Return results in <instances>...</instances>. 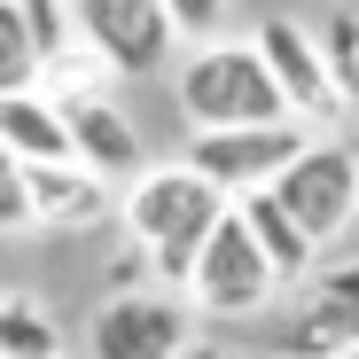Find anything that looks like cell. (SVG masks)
Masks as SVG:
<instances>
[{
    "label": "cell",
    "mask_w": 359,
    "mask_h": 359,
    "mask_svg": "<svg viewBox=\"0 0 359 359\" xmlns=\"http://www.w3.org/2000/svg\"><path fill=\"white\" fill-rule=\"evenodd\" d=\"M234 203L211 188V180H196L188 164H149L133 188H126V203H117V226H126V243L141 250V266H149V281H164L172 297L188 289V273H196V258H203V243H211V226L226 219Z\"/></svg>",
    "instance_id": "6da1fadb"
},
{
    "label": "cell",
    "mask_w": 359,
    "mask_h": 359,
    "mask_svg": "<svg viewBox=\"0 0 359 359\" xmlns=\"http://www.w3.org/2000/svg\"><path fill=\"white\" fill-rule=\"evenodd\" d=\"M172 102L188 117V133H250V126H289V102L266 79L250 39H211L196 47L172 79Z\"/></svg>",
    "instance_id": "7a4b0ae2"
},
{
    "label": "cell",
    "mask_w": 359,
    "mask_h": 359,
    "mask_svg": "<svg viewBox=\"0 0 359 359\" xmlns=\"http://www.w3.org/2000/svg\"><path fill=\"white\" fill-rule=\"evenodd\" d=\"M359 351V266L320 258L273 305V359H344Z\"/></svg>",
    "instance_id": "3957f363"
},
{
    "label": "cell",
    "mask_w": 359,
    "mask_h": 359,
    "mask_svg": "<svg viewBox=\"0 0 359 359\" xmlns=\"http://www.w3.org/2000/svg\"><path fill=\"white\" fill-rule=\"evenodd\" d=\"M266 196L289 211V226L305 234L320 258H336V243L351 234V211H359V149L336 141V133H320V141L297 156Z\"/></svg>",
    "instance_id": "277c9868"
},
{
    "label": "cell",
    "mask_w": 359,
    "mask_h": 359,
    "mask_svg": "<svg viewBox=\"0 0 359 359\" xmlns=\"http://www.w3.org/2000/svg\"><path fill=\"white\" fill-rule=\"evenodd\" d=\"M180 297H188L196 313H211V320H258V313L281 305V273H273L266 250L250 243L243 211H226V219L211 226V243H203V258H196V273H188Z\"/></svg>",
    "instance_id": "5b68a950"
},
{
    "label": "cell",
    "mask_w": 359,
    "mask_h": 359,
    "mask_svg": "<svg viewBox=\"0 0 359 359\" xmlns=\"http://www.w3.org/2000/svg\"><path fill=\"white\" fill-rule=\"evenodd\" d=\"M320 133H305L289 117V126H250V133H188V149H180V164H188L196 180H211V188L226 203H243L258 188H273V180L305 156Z\"/></svg>",
    "instance_id": "8992f818"
},
{
    "label": "cell",
    "mask_w": 359,
    "mask_h": 359,
    "mask_svg": "<svg viewBox=\"0 0 359 359\" xmlns=\"http://www.w3.org/2000/svg\"><path fill=\"white\" fill-rule=\"evenodd\" d=\"M250 47H258L266 79L281 86L289 117H297L305 133H336V126H344V94H336V79H328V55H320V32H313V24H297V16H258Z\"/></svg>",
    "instance_id": "52a82bcc"
},
{
    "label": "cell",
    "mask_w": 359,
    "mask_h": 359,
    "mask_svg": "<svg viewBox=\"0 0 359 359\" xmlns=\"http://www.w3.org/2000/svg\"><path fill=\"white\" fill-rule=\"evenodd\" d=\"M196 344L188 297L172 289H109L86 313V351L94 359H180Z\"/></svg>",
    "instance_id": "ba28073f"
},
{
    "label": "cell",
    "mask_w": 359,
    "mask_h": 359,
    "mask_svg": "<svg viewBox=\"0 0 359 359\" xmlns=\"http://www.w3.org/2000/svg\"><path fill=\"white\" fill-rule=\"evenodd\" d=\"M71 16H79V39L102 55V63L117 79H149L172 63V16H164V0H71Z\"/></svg>",
    "instance_id": "9c48e42d"
},
{
    "label": "cell",
    "mask_w": 359,
    "mask_h": 359,
    "mask_svg": "<svg viewBox=\"0 0 359 359\" xmlns=\"http://www.w3.org/2000/svg\"><path fill=\"white\" fill-rule=\"evenodd\" d=\"M24 196H32V226L47 234H86L109 219V180H94L86 164H24Z\"/></svg>",
    "instance_id": "30bf717a"
},
{
    "label": "cell",
    "mask_w": 359,
    "mask_h": 359,
    "mask_svg": "<svg viewBox=\"0 0 359 359\" xmlns=\"http://www.w3.org/2000/svg\"><path fill=\"white\" fill-rule=\"evenodd\" d=\"M63 117H71V149H79V164H86L94 180H109V188L126 180V188H133V180L149 172V164H141V133H133V117L117 109V102H79V109H63Z\"/></svg>",
    "instance_id": "8fae6325"
},
{
    "label": "cell",
    "mask_w": 359,
    "mask_h": 359,
    "mask_svg": "<svg viewBox=\"0 0 359 359\" xmlns=\"http://www.w3.org/2000/svg\"><path fill=\"white\" fill-rule=\"evenodd\" d=\"M0 149H8L16 164H79V149H71V117L55 109L39 86L0 102Z\"/></svg>",
    "instance_id": "7c38bea8"
},
{
    "label": "cell",
    "mask_w": 359,
    "mask_h": 359,
    "mask_svg": "<svg viewBox=\"0 0 359 359\" xmlns=\"http://www.w3.org/2000/svg\"><path fill=\"white\" fill-rule=\"evenodd\" d=\"M234 211H243V226H250V243L266 250V266L281 273V297H289L297 281H305V273L320 266V250H313L305 234L289 226V211H281V203H273L266 188H258V196H243V203H234Z\"/></svg>",
    "instance_id": "4fadbf2b"
},
{
    "label": "cell",
    "mask_w": 359,
    "mask_h": 359,
    "mask_svg": "<svg viewBox=\"0 0 359 359\" xmlns=\"http://www.w3.org/2000/svg\"><path fill=\"white\" fill-rule=\"evenodd\" d=\"M39 94L55 102V109H79V102H117V71L102 63V55L79 39V47H63L55 63H39Z\"/></svg>",
    "instance_id": "5bb4252c"
},
{
    "label": "cell",
    "mask_w": 359,
    "mask_h": 359,
    "mask_svg": "<svg viewBox=\"0 0 359 359\" xmlns=\"http://www.w3.org/2000/svg\"><path fill=\"white\" fill-rule=\"evenodd\" d=\"M0 359H63V320L24 289L0 297Z\"/></svg>",
    "instance_id": "9a60e30c"
},
{
    "label": "cell",
    "mask_w": 359,
    "mask_h": 359,
    "mask_svg": "<svg viewBox=\"0 0 359 359\" xmlns=\"http://www.w3.org/2000/svg\"><path fill=\"white\" fill-rule=\"evenodd\" d=\"M313 32H320V55H328V79H336L344 109H359V8L344 0V8H328Z\"/></svg>",
    "instance_id": "2e32d148"
},
{
    "label": "cell",
    "mask_w": 359,
    "mask_h": 359,
    "mask_svg": "<svg viewBox=\"0 0 359 359\" xmlns=\"http://www.w3.org/2000/svg\"><path fill=\"white\" fill-rule=\"evenodd\" d=\"M32 86H39V47H32L24 16H16V0H0V102L32 94Z\"/></svg>",
    "instance_id": "e0dca14e"
},
{
    "label": "cell",
    "mask_w": 359,
    "mask_h": 359,
    "mask_svg": "<svg viewBox=\"0 0 359 359\" xmlns=\"http://www.w3.org/2000/svg\"><path fill=\"white\" fill-rule=\"evenodd\" d=\"M16 16L39 47V63H55L63 47H79V16H71V0H16Z\"/></svg>",
    "instance_id": "ac0fdd59"
},
{
    "label": "cell",
    "mask_w": 359,
    "mask_h": 359,
    "mask_svg": "<svg viewBox=\"0 0 359 359\" xmlns=\"http://www.w3.org/2000/svg\"><path fill=\"white\" fill-rule=\"evenodd\" d=\"M226 8H234V0H164L172 32H180V39H196V47H211V32L226 24Z\"/></svg>",
    "instance_id": "d6986e66"
},
{
    "label": "cell",
    "mask_w": 359,
    "mask_h": 359,
    "mask_svg": "<svg viewBox=\"0 0 359 359\" xmlns=\"http://www.w3.org/2000/svg\"><path fill=\"white\" fill-rule=\"evenodd\" d=\"M0 234H32V196H24V164L0 149Z\"/></svg>",
    "instance_id": "ffe728a7"
},
{
    "label": "cell",
    "mask_w": 359,
    "mask_h": 359,
    "mask_svg": "<svg viewBox=\"0 0 359 359\" xmlns=\"http://www.w3.org/2000/svg\"><path fill=\"white\" fill-rule=\"evenodd\" d=\"M336 258H351V266H359V211H351V234L336 243Z\"/></svg>",
    "instance_id": "44dd1931"
},
{
    "label": "cell",
    "mask_w": 359,
    "mask_h": 359,
    "mask_svg": "<svg viewBox=\"0 0 359 359\" xmlns=\"http://www.w3.org/2000/svg\"><path fill=\"white\" fill-rule=\"evenodd\" d=\"M180 359H226V344H203V336H196V344L180 351Z\"/></svg>",
    "instance_id": "7402d4cb"
},
{
    "label": "cell",
    "mask_w": 359,
    "mask_h": 359,
    "mask_svg": "<svg viewBox=\"0 0 359 359\" xmlns=\"http://www.w3.org/2000/svg\"><path fill=\"white\" fill-rule=\"evenodd\" d=\"M344 359H359V351H344Z\"/></svg>",
    "instance_id": "603a6c76"
}]
</instances>
